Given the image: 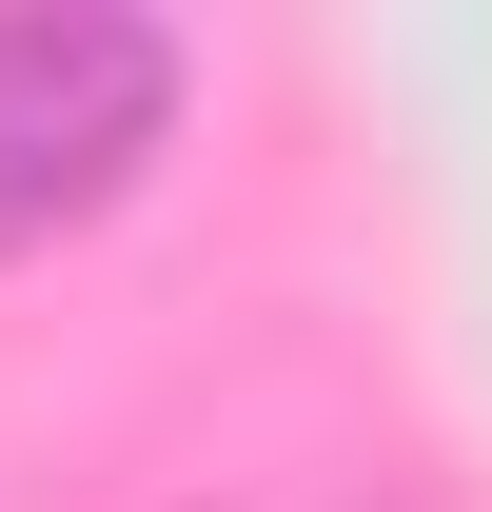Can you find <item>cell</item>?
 I'll return each instance as SVG.
<instances>
[{
  "mask_svg": "<svg viewBox=\"0 0 492 512\" xmlns=\"http://www.w3.org/2000/svg\"><path fill=\"white\" fill-rule=\"evenodd\" d=\"M178 138V40L138 0H0V256L119 217Z\"/></svg>",
  "mask_w": 492,
  "mask_h": 512,
  "instance_id": "6da1fadb",
  "label": "cell"
}]
</instances>
